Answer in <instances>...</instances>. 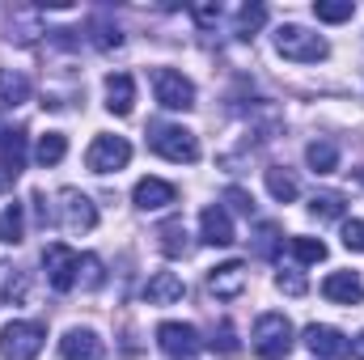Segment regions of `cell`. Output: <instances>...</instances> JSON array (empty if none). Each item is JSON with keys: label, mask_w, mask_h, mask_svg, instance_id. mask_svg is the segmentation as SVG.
<instances>
[{"label": "cell", "mask_w": 364, "mask_h": 360, "mask_svg": "<svg viewBox=\"0 0 364 360\" xmlns=\"http://www.w3.org/2000/svg\"><path fill=\"white\" fill-rule=\"evenodd\" d=\"M132 199H136L140 212H157V208H170L178 199V186L166 182V179H140L136 191H132Z\"/></svg>", "instance_id": "5bb4252c"}, {"label": "cell", "mask_w": 364, "mask_h": 360, "mask_svg": "<svg viewBox=\"0 0 364 360\" xmlns=\"http://www.w3.org/2000/svg\"><path fill=\"white\" fill-rule=\"evenodd\" d=\"M343 246L364 255V221H343Z\"/></svg>", "instance_id": "d6a6232c"}, {"label": "cell", "mask_w": 364, "mask_h": 360, "mask_svg": "<svg viewBox=\"0 0 364 360\" xmlns=\"http://www.w3.org/2000/svg\"><path fill=\"white\" fill-rule=\"evenodd\" d=\"M0 102H9V106L30 102V77L13 73V68H0Z\"/></svg>", "instance_id": "7402d4cb"}, {"label": "cell", "mask_w": 364, "mask_h": 360, "mask_svg": "<svg viewBox=\"0 0 364 360\" xmlns=\"http://www.w3.org/2000/svg\"><path fill=\"white\" fill-rule=\"evenodd\" d=\"M356 179H360V182H364V170H356Z\"/></svg>", "instance_id": "ab89813d"}, {"label": "cell", "mask_w": 364, "mask_h": 360, "mask_svg": "<svg viewBox=\"0 0 364 360\" xmlns=\"http://www.w3.org/2000/svg\"><path fill=\"white\" fill-rule=\"evenodd\" d=\"M149 144H153V153L157 157H166V162H199V140H195V132H186V127H174V123H161V127H153L149 132Z\"/></svg>", "instance_id": "3957f363"}, {"label": "cell", "mask_w": 364, "mask_h": 360, "mask_svg": "<svg viewBox=\"0 0 364 360\" xmlns=\"http://www.w3.org/2000/svg\"><path fill=\"white\" fill-rule=\"evenodd\" d=\"M225 199H229V203H233L242 216H255V195H250V191H242V186H229V191H225Z\"/></svg>", "instance_id": "e575fe53"}, {"label": "cell", "mask_w": 364, "mask_h": 360, "mask_svg": "<svg viewBox=\"0 0 364 360\" xmlns=\"http://www.w3.org/2000/svg\"><path fill=\"white\" fill-rule=\"evenodd\" d=\"M208 292L212 297H220V301H233V297H242L246 292V263H220V268L208 271Z\"/></svg>", "instance_id": "8fae6325"}, {"label": "cell", "mask_w": 364, "mask_h": 360, "mask_svg": "<svg viewBox=\"0 0 364 360\" xmlns=\"http://www.w3.org/2000/svg\"><path fill=\"white\" fill-rule=\"evenodd\" d=\"M55 199H60V203H55V221H60L68 233H90L93 225H97V208H93V199L90 195H81L77 186H64Z\"/></svg>", "instance_id": "5b68a950"}, {"label": "cell", "mask_w": 364, "mask_h": 360, "mask_svg": "<svg viewBox=\"0 0 364 360\" xmlns=\"http://www.w3.org/2000/svg\"><path fill=\"white\" fill-rule=\"evenodd\" d=\"M275 51L284 60H292V64H322L331 55L326 38L314 34V30H305V26H296V21H288V26L275 30Z\"/></svg>", "instance_id": "6da1fadb"}, {"label": "cell", "mask_w": 364, "mask_h": 360, "mask_svg": "<svg viewBox=\"0 0 364 360\" xmlns=\"http://www.w3.org/2000/svg\"><path fill=\"white\" fill-rule=\"evenodd\" d=\"M43 268H47V280H51V288H55V292H68V288L77 284L81 255H77L73 246H64V242H51V246L43 250Z\"/></svg>", "instance_id": "8992f818"}, {"label": "cell", "mask_w": 364, "mask_h": 360, "mask_svg": "<svg viewBox=\"0 0 364 360\" xmlns=\"http://www.w3.org/2000/svg\"><path fill=\"white\" fill-rule=\"evenodd\" d=\"M191 17L199 26H216L220 21V0H208V4H191Z\"/></svg>", "instance_id": "836d02e7"}, {"label": "cell", "mask_w": 364, "mask_h": 360, "mask_svg": "<svg viewBox=\"0 0 364 360\" xmlns=\"http://www.w3.org/2000/svg\"><path fill=\"white\" fill-rule=\"evenodd\" d=\"M208 344H212V352H220V356H237V352H242V344H237V331H233V322H220V327H216V335H212Z\"/></svg>", "instance_id": "f546056e"}, {"label": "cell", "mask_w": 364, "mask_h": 360, "mask_svg": "<svg viewBox=\"0 0 364 360\" xmlns=\"http://www.w3.org/2000/svg\"><path fill=\"white\" fill-rule=\"evenodd\" d=\"M255 352L263 360H284L292 352V322L284 314H263L255 322Z\"/></svg>", "instance_id": "277c9868"}, {"label": "cell", "mask_w": 364, "mask_h": 360, "mask_svg": "<svg viewBox=\"0 0 364 360\" xmlns=\"http://www.w3.org/2000/svg\"><path fill=\"white\" fill-rule=\"evenodd\" d=\"M157 238H161V250H166L170 259H186V255H191V233H186L182 221H166V225L157 229Z\"/></svg>", "instance_id": "d6986e66"}, {"label": "cell", "mask_w": 364, "mask_h": 360, "mask_svg": "<svg viewBox=\"0 0 364 360\" xmlns=\"http://www.w3.org/2000/svg\"><path fill=\"white\" fill-rule=\"evenodd\" d=\"M275 288L288 292V297H301V292H305V275H301V271H279V275H275Z\"/></svg>", "instance_id": "1f68e13d"}, {"label": "cell", "mask_w": 364, "mask_h": 360, "mask_svg": "<svg viewBox=\"0 0 364 360\" xmlns=\"http://www.w3.org/2000/svg\"><path fill=\"white\" fill-rule=\"evenodd\" d=\"M267 21V4H242L237 9V21H233V34L237 38H255Z\"/></svg>", "instance_id": "cb8c5ba5"}, {"label": "cell", "mask_w": 364, "mask_h": 360, "mask_svg": "<svg viewBox=\"0 0 364 360\" xmlns=\"http://www.w3.org/2000/svg\"><path fill=\"white\" fill-rule=\"evenodd\" d=\"M309 352L318 360H343V356H352V339L343 335V331H335V327H305V339H301Z\"/></svg>", "instance_id": "30bf717a"}, {"label": "cell", "mask_w": 364, "mask_h": 360, "mask_svg": "<svg viewBox=\"0 0 364 360\" xmlns=\"http://www.w3.org/2000/svg\"><path fill=\"white\" fill-rule=\"evenodd\" d=\"M64 153H68V140H64L60 132H47V136H38V149H34L38 166H60V162H64Z\"/></svg>", "instance_id": "d4e9b609"}, {"label": "cell", "mask_w": 364, "mask_h": 360, "mask_svg": "<svg viewBox=\"0 0 364 360\" xmlns=\"http://www.w3.org/2000/svg\"><path fill=\"white\" fill-rule=\"evenodd\" d=\"M21 238H26V203L13 199V203L0 212V242H4V246H17Z\"/></svg>", "instance_id": "ffe728a7"}, {"label": "cell", "mask_w": 364, "mask_h": 360, "mask_svg": "<svg viewBox=\"0 0 364 360\" xmlns=\"http://www.w3.org/2000/svg\"><path fill=\"white\" fill-rule=\"evenodd\" d=\"M267 191H272L279 203H292L301 186H296V179H292V174H288L284 166H272V170H267Z\"/></svg>", "instance_id": "484cf974"}, {"label": "cell", "mask_w": 364, "mask_h": 360, "mask_svg": "<svg viewBox=\"0 0 364 360\" xmlns=\"http://www.w3.org/2000/svg\"><path fill=\"white\" fill-rule=\"evenodd\" d=\"M60 356L64 360H106V348H102V339L93 335L90 327H73L60 339Z\"/></svg>", "instance_id": "4fadbf2b"}, {"label": "cell", "mask_w": 364, "mask_h": 360, "mask_svg": "<svg viewBox=\"0 0 364 360\" xmlns=\"http://www.w3.org/2000/svg\"><path fill=\"white\" fill-rule=\"evenodd\" d=\"M157 344L170 360H195L199 356V331L191 322H161L157 327Z\"/></svg>", "instance_id": "9c48e42d"}, {"label": "cell", "mask_w": 364, "mask_h": 360, "mask_svg": "<svg viewBox=\"0 0 364 360\" xmlns=\"http://www.w3.org/2000/svg\"><path fill=\"white\" fill-rule=\"evenodd\" d=\"M9 182H13V179H9V174H0V191H4V186H9Z\"/></svg>", "instance_id": "f35d334b"}, {"label": "cell", "mask_w": 364, "mask_h": 360, "mask_svg": "<svg viewBox=\"0 0 364 360\" xmlns=\"http://www.w3.org/2000/svg\"><path fill=\"white\" fill-rule=\"evenodd\" d=\"M47 344V327L43 322H9L0 331V356L4 360H34Z\"/></svg>", "instance_id": "7a4b0ae2"}, {"label": "cell", "mask_w": 364, "mask_h": 360, "mask_svg": "<svg viewBox=\"0 0 364 360\" xmlns=\"http://www.w3.org/2000/svg\"><path fill=\"white\" fill-rule=\"evenodd\" d=\"M153 93L166 110H191L195 106V85L174 68H153Z\"/></svg>", "instance_id": "52a82bcc"}, {"label": "cell", "mask_w": 364, "mask_h": 360, "mask_svg": "<svg viewBox=\"0 0 364 360\" xmlns=\"http://www.w3.org/2000/svg\"><path fill=\"white\" fill-rule=\"evenodd\" d=\"M322 297L335 305H360L364 301V280L356 271H331L322 280Z\"/></svg>", "instance_id": "7c38bea8"}, {"label": "cell", "mask_w": 364, "mask_h": 360, "mask_svg": "<svg viewBox=\"0 0 364 360\" xmlns=\"http://www.w3.org/2000/svg\"><path fill=\"white\" fill-rule=\"evenodd\" d=\"M132 162V144L123 136H97L85 153V166L93 174H110V170H123Z\"/></svg>", "instance_id": "ba28073f"}, {"label": "cell", "mask_w": 364, "mask_h": 360, "mask_svg": "<svg viewBox=\"0 0 364 360\" xmlns=\"http://www.w3.org/2000/svg\"><path fill=\"white\" fill-rule=\"evenodd\" d=\"M93 47H102V51H114V47H123V30L119 26H110L106 17H93Z\"/></svg>", "instance_id": "f1b7e54d"}, {"label": "cell", "mask_w": 364, "mask_h": 360, "mask_svg": "<svg viewBox=\"0 0 364 360\" xmlns=\"http://www.w3.org/2000/svg\"><path fill=\"white\" fill-rule=\"evenodd\" d=\"M21 297H26V275L13 271V275L4 280V301H21Z\"/></svg>", "instance_id": "8d00e7d4"}, {"label": "cell", "mask_w": 364, "mask_h": 360, "mask_svg": "<svg viewBox=\"0 0 364 360\" xmlns=\"http://www.w3.org/2000/svg\"><path fill=\"white\" fill-rule=\"evenodd\" d=\"M0 170L17 179L26 170V127H4L0 132Z\"/></svg>", "instance_id": "2e32d148"}, {"label": "cell", "mask_w": 364, "mask_h": 360, "mask_svg": "<svg viewBox=\"0 0 364 360\" xmlns=\"http://www.w3.org/2000/svg\"><path fill=\"white\" fill-rule=\"evenodd\" d=\"M279 242H284V238H279V229H275V225H263V229H259V255H263V259H272Z\"/></svg>", "instance_id": "d590c367"}, {"label": "cell", "mask_w": 364, "mask_h": 360, "mask_svg": "<svg viewBox=\"0 0 364 360\" xmlns=\"http://www.w3.org/2000/svg\"><path fill=\"white\" fill-rule=\"evenodd\" d=\"M352 356H356V360H364V331L356 335V339H352Z\"/></svg>", "instance_id": "74e56055"}, {"label": "cell", "mask_w": 364, "mask_h": 360, "mask_svg": "<svg viewBox=\"0 0 364 360\" xmlns=\"http://www.w3.org/2000/svg\"><path fill=\"white\" fill-rule=\"evenodd\" d=\"M199 229H203V242H208V246H233V242H237V233H233V216H229L220 203L203 208Z\"/></svg>", "instance_id": "9a60e30c"}, {"label": "cell", "mask_w": 364, "mask_h": 360, "mask_svg": "<svg viewBox=\"0 0 364 360\" xmlns=\"http://www.w3.org/2000/svg\"><path fill=\"white\" fill-rule=\"evenodd\" d=\"M77 280H81V288H102V280H106L102 259H97V255H81V271H77Z\"/></svg>", "instance_id": "4dcf8cb0"}, {"label": "cell", "mask_w": 364, "mask_h": 360, "mask_svg": "<svg viewBox=\"0 0 364 360\" xmlns=\"http://www.w3.org/2000/svg\"><path fill=\"white\" fill-rule=\"evenodd\" d=\"M132 102H136V81L127 73H110L106 77V110L110 115H132Z\"/></svg>", "instance_id": "ac0fdd59"}, {"label": "cell", "mask_w": 364, "mask_h": 360, "mask_svg": "<svg viewBox=\"0 0 364 360\" xmlns=\"http://www.w3.org/2000/svg\"><path fill=\"white\" fill-rule=\"evenodd\" d=\"M288 250H292L301 263H322V259H326V242H322V238H288Z\"/></svg>", "instance_id": "83f0119b"}, {"label": "cell", "mask_w": 364, "mask_h": 360, "mask_svg": "<svg viewBox=\"0 0 364 360\" xmlns=\"http://www.w3.org/2000/svg\"><path fill=\"white\" fill-rule=\"evenodd\" d=\"M314 13H318V21L339 26V21H352L356 4H352V0H314Z\"/></svg>", "instance_id": "4316f807"}, {"label": "cell", "mask_w": 364, "mask_h": 360, "mask_svg": "<svg viewBox=\"0 0 364 360\" xmlns=\"http://www.w3.org/2000/svg\"><path fill=\"white\" fill-rule=\"evenodd\" d=\"M182 297H186V284H182V275H174V271H157L144 284V301L149 305H174Z\"/></svg>", "instance_id": "e0dca14e"}, {"label": "cell", "mask_w": 364, "mask_h": 360, "mask_svg": "<svg viewBox=\"0 0 364 360\" xmlns=\"http://www.w3.org/2000/svg\"><path fill=\"white\" fill-rule=\"evenodd\" d=\"M348 212V199L339 195V191H318L314 199H309V216L314 221H339Z\"/></svg>", "instance_id": "44dd1931"}, {"label": "cell", "mask_w": 364, "mask_h": 360, "mask_svg": "<svg viewBox=\"0 0 364 360\" xmlns=\"http://www.w3.org/2000/svg\"><path fill=\"white\" fill-rule=\"evenodd\" d=\"M305 162H309L314 174H335V166H339V149H335L331 140H314V144L305 149Z\"/></svg>", "instance_id": "603a6c76"}]
</instances>
